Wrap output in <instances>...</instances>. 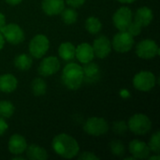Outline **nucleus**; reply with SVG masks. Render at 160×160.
Returning <instances> with one entry per match:
<instances>
[{
    "mask_svg": "<svg viewBox=\"0 0 160 160\" xmlns=\"http://www.w3.org/2000/svg\"><path fill=\"white\" fill-rule=\"evenodd\" d=\"M85 1L86 0H66V3L69 7L74 8H77L82 7L85 3Z\"/></svg>",
    "mask_w": 160,
    "mask_h": 160,
    "instance_id": "2f4dec72",
    "label": "nucleus"
},
{
    "mask_svg": "<svg viewBox=\"0 0 160 160\" xmlns=\"http://www.w3.org/2000/svg\"><path fill=\"white\" fill-rule=\"evenodd\" d=\"M52 147L58 156L67 159L74 158L80 152L78 142L66 133L56 135L52 142Z\"/></svg>",
    "mask_w": 160,
    "mask_h": 160,
    "instance_id": "f257e3e1",
    "label": "nucleus"
},
{
    "mask_svg": "<svg viewBox=\"0 0 160 160\" xmlns=\"http://www.w3.org/2000/svg\"><path fill=\"white\" fill-rule=\"evenodd\" d=\"M0 32L3 35L5 40H7L8 43L13 45L20 44L24 39L23 30L17 23L5 24V26L1 29Z\"/></svg>",
    "mask_w": 160,
    "mask_h": 160,
    "instance_id": "1a4fd4ad",
    "label": "nucleus"
},
{
    "mask_svg": "<svg viewBox=\"0 0 160 160\" xmlns=\"http://www.w3.org/2000/svg\"><path fill=\"white\" fill-rule=\"evenodd\" d=\"M5 1L11 6H16V5H19L22 0H5Z\"/></svg>",
    "mask_w": 160,
    "mask_h": 160,
    "instance_id": "f704fd0d",
    "label": "nucleus"
},
{
    "mask_svg": "<svg viewBox=\"0 0 160 160\" xmlns=\"http://www.w3.org/2000/svg\"><path fill=\"white\" fill-rule=\"evenodd\" d=\"M27 147L26 140L23 136L20 134H14L12 135L8 142V148L10 154L12 155H22L25 152Z\"/></svg>",
    "mask_w": 160,
    "mask_h": 160,
    "instance_id": "4468645a",
    "label": "nucleus"
},
{
    "mask_svg": "<svg viewBox=\"0 0 160 160\" xmlns=\"http://www.w3.org/2000/svg\"><path fill=\"white\" fill-rule=\"evenodd\" d=\"M25 151L27 158L31 160H46L49 157L47 151L38 144H31L27 146Z\"/></svg>",
    "mask_w": 160,
    "mask_h": 160,
    "instance_id": "aec40b11",
    "label": "nucleus"
},
{
    "mask_svg": "<svg viewBox=\"0 0 160 160\" xmlns=\"http://www.w3.org/2000/svg\"><path fill=\"white\" fill-rule=\"evenodd\" d=\"M8 128V125L7 124L5 118L0 117V136L4 135L7 132Z\"/></svg>",
    "mask_w": 160,
    "mask_h": 160,
    "instance_id": "473e14b6",
    "label": "nucleus"
},
{
    "mask_svg": "<svg viewBox=\"0 0 160 160\" xmlns=\"http://www.w3.org/2000/svg\"><path fill=\"white\" fill-rule=\"evenodd\" d=\"M149 160H159L160 157L158 154H157V156H153V157H148L147 158Z\"/></svg>",
    "mask_w": 160,
    "mask_h": 160,
    "instance_id": "4c0bfd02",
    "label": "nucleus"
},
{
    "mask_svg": "<svg viewBox=\"0 0 160 160\" xmlns=\"http://www.w3.org/2000/svg\"><path fill=\"white\" fill-rule=\"evenodd\" d=\"M133 20V13L128 7L119 8L112 16V22L119 31L127 30Z\"/></svg>",
    "mask_w": 160,
    "mask_h": 160,
    "instance_id": "9d476101",
    "label": "nucleus"
},
{
    "mask_svg": "<svg viewBox=\"0 0 160 160\" xmlns=\"http://www.w3.org/2000/svg\"><path fill=\"white\" fill-rule=\"evenodd\" d=\"M12 159H13V160L23 159V158H22V157H19V155H17V156H16V157H15V158H12Z\"/></svg>",
    "mask_w": 160,
    "mask_h": 160,
    "instance_id": "58836bf2",
    "label": "nucleus"
},
{
    "mask_svg": "<svg viewBox=\"0 0 160 160\" xmlns=\"http://www.w3.org/2000/svg\"><path fill=\"white\" fill-rule=\"evenodd\" d=\"M112 48L118 52H128L134 45V37L127 30L119 31L112 38Z\"/></svg>",
    "mask_w": 160,
    "mask_h": 160,
    "instance_id": "423d86ee",
    "label": "nucleus"
},
{
    "mask_svg": "<svg viewBox=\"0 0 160 160\" xmlns=\"http://www.w3.org/2000/svg\"><path fill=\"white\" fill-rule=\"evenodd\" d=\"M4 44H5V38H4L3 35L1 34V32H0V51L3 49V47H4Z\"/></svg>",
    "mask_w": 160,
    "mask_h": 160,
    "instance_id": "c9c22d12",
    "label": "nucleus"
},
{
    "mask_svg": "<svg viewBox=\"0 0 160 160\" xmlns=\"http://www.w3.org/2000/svg\"><path fill=\"white\" fill-rule=\"evenodd\" d=\"M157 83V78L151 71L142 70L138 72L133 78L134 87L141 92L151 91Z\"/></svg>",
    "mask_w": 160,
    "mask_h": 160,
    "instance_id": "20e7f679",
    "label": "nucleus"
},
{
    "mask_svg": "<svg viewBox=\"0 0 160 160\" xmlns=\"http://www.w3.org/2000/svg\"><path fill=\"white\" fill-rule=\"evenodd\" d=\"M78 159L80 160H98L99 158L96 156L92 152H83L78 156Z\"/></svg>",
    "mask_w": 160,
    "mask_h": 160,
    "instance_id": "7c9ffc66",
    "label": "nucleus"
},
{
    "mask_svg": "<svg viewBox=\"0 0 160 160\" xmlns=\"http://www.w3.org/2000/svg\"><path fill=\"white\" fill-rule=\"evenodd\" d=\"M59 69L60 62L58 58L55 56H48L43 58L40 62L38 68V72L42 77H49L58 72Z\"/></svg>",
    "mask_w": 160,
    "mask_h": 160,
    "instance_id": "9b49d317",
    "label": "nucleus"
},
{
    "mask_svg": "<svg viewBox=\"0 0 160 160\" xmlns=\"http://www.w3.org/2000/svg\"><path fill=\"white\" fill-rule=\"evenodd\" d=\"M62 82L70 90L79 89L84 82L82 67L77 63H68L62 72Z\"/></svg>",
    "mask_w": 160,
    "mask_h": 160,
    "instance_id": "f03ea898",
    "label": "nucleus"
},
{
    "mask_svg": "<svg viewBox=\"0 0 160 160\" xmlns=\"http://www.w3.org/2000/svg\"><path fill=\"white\" fill-rule=\"evenodd\" d=\"M136 53L142 59H152L159 54V48L155 40L142 39L136 46Z\"/></svg>",
    "mask_w": 160,
    "mask_h": 160,
    "instance_id": "6e6552de",
    "label": "nucleus"
},
{
    "mask_svg": "<svg viewBox=\"0 0 160 160\" xmlns=\"http://www.w3.org/2000/svg\"><path fill=\"white\" fill-rule=\"evenodd\" d=\"M93 51L95 53V56H97L99 59L106 58L112 52V42L106 36H99L98 37L93 43Z\"/></svg>",
    "mask_w": 160,
    "mask_h": 160,
    "instance_id": "f8f14e48",
    "label": "nucleus"
},
{
    "mask_svg": "<svg viewBox=\"0 0 160 160\" xmlns=\"http://www.w3.org/2000/svg\"><path fill=\"white\" fill-rule=\"evenodd\" d=\"M31 90L34 96L41 97L45 95L47 91V83L42 78H36L32 81L31 83Z\"/></svg>",
    "mask_w": 160,
    "mask_h": 160,
    "instance_id": "b1692460",
    "label": "nucleus"
},
{
    "mask_svg": "<svg viewBox=\"0 0 160 160\" xmlns=\"http://www.w3.org/2000/svg\"><path fill=\"white\" fill-rule=\"evenodd\" d=\"M60 14H61L62 21L66 24H73L76 22L78 19V12L76 11L74 8H71V7L68 8H64Z\"/></svg>",
    "mask_w": 160,
    "mask_h": 160,
    "instance_id": "393cba45",
    "label": "nucleus"
},
{
    "mask_svg": "<svg viewBox=\"0 0 160 160\" xmlns=\"http://www.w3.org/2000/svg\"><path fill=\"white\" fill-rule=\"evenodd\" d=\"M128 150L135 159H145L150 155V149L147 143L140 140H133L129 142Z\"/></svg>",
    "mask_w": 160,
    "mask_h": 160,
    "instance_id": "ddd939ff",
    "label": "nucleus"
},
{
    "mask_svg": "<svg viewBox=\"0 0 160 160\" xmlns=\"http://www.w3.org/2000/svg\"><path fill=\"white\" fill-rule=\"evenodd\" d=\"M154 19L153 10L148 7H142L138 8L133 16V20L138 22L142 27L148 26Z\"/></svg>",
    "mask_w": 160,
    "mask_h": 160,
    "instance_id": "f3484780",
    "label": "nucleus"
},
{
    "mask_svg": "<svg viewBox=\"0 0 160 160\" xmlns=\"http://www.w3.org/2000/svg\"><path fill=\"white\" fill-rule=\"evenodd\" d=\"M127 124L128 129L135 135H145L152 129V122L144 113H135Z\"/></svg>",
    "mask_w": 160,
    "mask_h": 160,
    "instance_id": "7ed1b4c3",
    "label": "nucleus"
},
{
    "mask_svg": "<svg viewBox=\"0 0 160 160\" xmlns=\"http://www.w3.org/2000/svg\"><path fill=\"white\" fill-rule=\"evenodd\" d=\"M50 48L49 38L42 34L36 35L29 42V52L34 58H42Z\"/></svg>",
    "mask_w": 160,
    "mask_h": 160,
    "instance_id": "39448f33",
    "label": "nucleus"
},
{
    "mask_svg": "<svg viewBox=\"0 0 160 160\" xmlns=\"http://www.w3.org/2000/svg\"><path fill=\"white\" fill-rule=\"evenodd\" d=\"M18 86V81L12 74L6 73L0 75V91L6 94L12 93Z\"/></svg>",
    "mask_w": 160,
    "mask_h": 160,
    "instance_id": "a211bd4d",
    "label": "nucleus"
},
{
    "mask_svg": "<svg viewBox=\"0 0 160 160\" xmlns=\"http://www.w3.org/2000/svg\"><path fill=\"white\" fill-rule=\"evenodd\" d=\"M112 130L118 135H123L128 130V124L125 121H116L112 125Z\"/></svg>",
    "mask_w": 160,
    "mask_h": 160,
    "instance_id": "c85d7f7f",
    "label": "nucleus"
},
{
    "mask_svg": "<svg viewBox=\"0 0 160 160\" xmlns=\"http://www.w3.org/2000/svg\"><path fill=\"white\" fill-rule=\"evenodd\" d=\"M41 8L43 12L49 16L58 15L65 8L64 0H42Z\"/></svg>",
    "mask_w": 160,
    "mask_h": 160,
    "instance_id": "dca6fc26",
    "label": "nucleus"
},
{
    "mask_svg": "<svg viewBox=\"0 0 160 160\" xmlns=\"http://www.w3.org/2000/svg\"><path fill=\"white\" fill-rule=\"evenodd\" d=\"M5 24H6V17L3 13L0 12V31L5 26Z\"/></svg>",
    "mask_w": 160,
    "mask_h": 160,
    "instance_id": "72a5a7b5",
    "label": "nucleus"
},
{
    "mask_svg": "<svg viewBox=\"0 0 160 160\" xmlns=\"http://www.w3.org/2000/svg\"><path fill=\"white\" fill-rule=\"evenodd\" d=\"M83 65L84 67L82 68V69H83L84 82L88 83H92L98 81L100 75V69L98 66L95 63H92V61Z\"/></svg>",
    "mask_w": 160,
    "mask_h": 160,
    "instance_id": "6ab92c4d",
    "label": "nucleus"
},
{
    "mask_svg": "<svg viewBox=\"0 0 160 160\" xmlns=\"http://www.w3.org/2000/svg\"><path fill=\"white\" fill-rule=\"evenodd\" d=\"M76 47L70 42H63L58 48V54L60 58L65 61H71L75 57Z\"/></svg>",
    "mask_w": 160,
    "mask_h": 160,
    "instance_id": "412c9836",
    "label": "nucleus"
},
{
    "mask_svg": "<svg viewBox=\"0 0 160 160\" xmlns=\"http://www.w3.org/2000/svg\"><path fill=\"white\" fill-rule=\"evenodd\" d=\"M110 149H111L112 155H114L116 157H122L125 155V152H126L124 143L119 140L112 141L110 143Z\"/></svg>",
    "mask_w": 160,
    "mask_h": 160,
    "instance_id": "bb28decb",
    "label": "nucleus"
},
{
    "mask_svg": "<svg viewBox=\"0 0 160 160\" xmlns=\"http://www.w3.org/2000/svg\"><path fill=\"white\" fill-rule=\"evenodd\" d=\"M75 57L82 64H86L93 61L95 53L92 45L89 43H81L75 49Z\"/></svg>",
    "mask_w": 160,
    "mask_h": 160,
    "instance_id": "2eb2a0df",
    "label": "nucleus"
},
{
    "mask_svg": "<svg viewBox=\"0 0 160 160\" xmlns=\"http://www.w3.org/2000/svg\"><path fill=\"white\" fill-rule=\"evenodd\" d=\"M14 66L17 69L21 71L28 70L32 66V57L26 53H21L17 55L14 59Z\"/></svg>",
    "mask_w": 160,
    "mask_h": 160,
    "instance_id": "4be33fe9",
    "label": "nucleus"
},
{
    "mask_svg": "<svg viewBox=\"0 0 160 160\" xmlns=\"http://www.w3.org/2000/svg\"><path fill=\"white\" fill-rule=\"evenodd\" d=\"M148 146H149V149H150L151 152H154V153H156V154H159L160 132L158 130L156 131V132L152 135V137H151V139H150V141H149V142H148Z\"/></svg>",
    "mask_w": 160,
    "mask_h": 160,
    "instance_id": "cd10ccee",
    "label": "nucleus"
},
{
    "mask_svg": "<svg viewBox=\"0 0 160 160\" xmlns=\"http://www.w3.org/2000/svg\"><path fill=\"white\" fill-rule=\"evenodd\" d=\"M142 26L136 21L132 20V22H130V24L128 26L127 28V31L132 35L133 37H136V36H139L142 32Z\"/></svg>",
    "mask_w": 160,
    "mask_h": 160,
    "instance_id": "c756f323",
    "label": "nucleus"
},
{
    "mask_svg": "<svg viewBox=\"0 0 160 160\" xmlns=\"http://www.w3.org/2000/svg\"><path fill=\"white\" fill-rule=\"evenodd\" d=\"M83 130L91 136H102L109 131V124L104 118L90 117L84 123Z\"/></svg>",
    "mask_w": 160,
    "mask_h": 160,
    "instance_id": "0eeeda50",
    "label": "nucleus"
},
{
    "mask_svg": "<svg viewBox=\"0 0 160 160\" xmlns=\"http://www.w3.org/2000/svg\"><path fill=\"white\" fill-rule=\"evenodd\" d=\"M15 111L14 105L8 100H1L0 101V117L3 118H9L13 115Z\"/></svg>",
    "mask_w": 160,
    "mask_h": 160,
    "instance_id": "a878e982",
    "label": "nucleus"
},
{
    "mask_svg": "<svg viewBox=\"0 0 160 160\" xmlns=\"http://www.w3.org/2000/svg\"><path fill=\"white\" fill-rule=\"evenodd\" d=\"M120 3H124V4H131L133 2H135L136 0H117Z\"/></svg>",
    "mask_w": 160,
    "mask_h": 160,
    "instance_id": "e433bc0d",
    "label": "nucleus"
},
{
    "mask_svg": "<svg viewBox=\"0 0 160 160\" xmlns=\"http://www.w3.org/2000/svg\"><path fill=\"white\" fill-rule=\"evenodd\" d=\"M85 29L92 35L98 34L102 29V23L100 20L97 17L90 16L85 21Z\"/></svg>",
    "mask_w": 160,
    "mask_h": 160,
    "instance_id": "5701e85b",
    "label": "nucleus"
}]
</instances>
